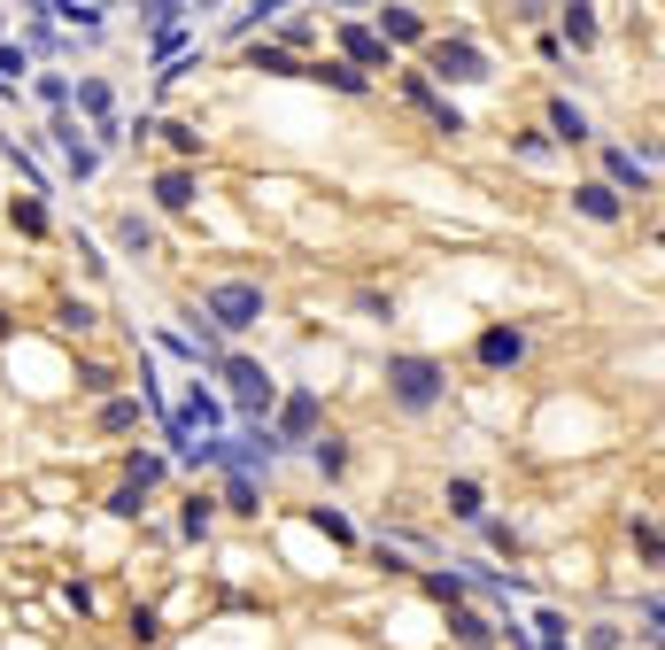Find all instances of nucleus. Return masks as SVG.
Masks as SVG:
<instances>
[{
    "label": "nucleus",
    "instance_id": "1",
    "mask_svg": "<svg viewBox=\"0 0 665 650\" xmlns=\"http://www.w3.org/2000/svg\"><path fill=\"white\" fill-rule=\"evenodd\" d=\"M441 395H449V364L441 356H418V349L387 356V403L395 411L426 418V411H441Z\"/></svg>",
    "mask_w": 665,
    "mask_h": 650
},
{
    "label": "nucleus",
    "instance_id": "2",
    "mask_svg": "<svg viewBox=\"0 0 665 650\" xmlns=\"http://www.w3.org/2000/svg\"><path fill=\"white\" fill-rule=\"evenodd\" d=\"M263 310H271L263 279H209L202 287V318L217 333H248V325H263Z\"/></svg>",
    "mask_w": 665,
    "mask_h": 650
},
{
    "label": "nucleus",
    "instance_id": "3",
    "mask_svg": "<svg viewBox=\"0 0 665 650\" xmlns=\"http://www.w3.org/2000/svg\"><path fill=\"white\" fill-rule=\"evenodd\" d=\"M426 86H480L488 78V47L480 39H426Z\"/></svg>",
    "mask_w": 665,
    "mask_h": 650
},
{
    "label": "nucleus",
    "instance_id": "4",
    "mask_svg": "<svg viewBox=\"0 0 665 650\" xmlns=\"http://www.w3.org/2000/svg\"><path fill=\"white\" fill-rule=\"evenodd\" d=\"M225 387H232V411L248 418V426H263V418H271V403H279V380L263 372L256 356H225Z\"/></svg>",
    "mask_w": 665,
    "mask_h": 650
},
{
    "label": "nucleus",
    "instance_id": "5",
    "mask_svg": "<svg viewBox=\"0 0 665 650\" xmlns=\"http://www.w3.org/2000/svg\"><path fill=\"white\" fill-rule=\"evenodd\" d=\"M271 411H279V426H271V442H279V449L310 442V434H318V387H294V395H279Z\"/></svg>",
    "mask_w": 665,
    "mask_h": 650
},
{
    "label": "nucleus",
    "instance_id": "6",
    "mask_svg": "<svg viewBox=\"0 0 665 650\" xmlns=\"http://www.w3.org/2000/svg\"><path fill=\"white\" fill-rule=\"evenodd\" d=\"M333 39H341V62L356 70V78H364V70H395V55L379 47V31H372V24H341Z\"/></svg>",
    "mask_w": 665,
    "mask_h": 650
},
{
    "label": "nucleus",
    "instance_id": "7",
    "mask_svg": "<svg viewBox=\"0 0 665 650\" xmlns=\"http://www.w3.org/2000/svg\"><path fill=\"white\" fill-rule=\"evenodd\" d=\"M194 202H202V178L186 171V163H171V171H155V209H163V217H186Z\"/></svg>",
    "mask_w": 665,
    "mask_h": 650
},
{
    "label": "nucleus",
    "instance_id": "8",
    "mask_svg": "<svg viewBox=\"0 0 665 650\" xmlns=\"http://www.w3.org/2000/svg\"><path fill=\"white\" fill-rule=\"evenodd\" d=\"M472 356H480L488 372H511V364L526 356V333H519V325H488V333L472 341Z\"/></svg>",
    "mask_w": 665,
    "mask_h": 650
},
{
    "label": "nucleus",
    "instance_id": "9",
    "mask_svg": "<svg viewBox=\"0 0 665 650\" xmlns=\"http://www.w3.org/2000/svg\"><path fill=\"white\" fill-rule=\"evenodd\" d=\"M449 635H457V650H495L503 643V627L488 612H472V604H449Z\"/></svg>",
    "mask_w": 665,
    "mask_h": 650
},
{
    "label": "nucleus",
    "instance_id": "10",
    "mask_svg": "<svg viewBox=\"0 0 665 650\" xmlns=\"http://www.w3.org/2000/svg\"><path fill=\"white\" fill-rule=\"evenodd\" d=\"M379 47H387V55H395V47H426V16H418V8H379Z\"/></svg>",
    "mask_w": 665,
    "mask_h": 650
},
{
    "label": "nucleus",
    "instance_id": "11",
    "mask_svg": "<svg viewBox=\"0 0 665 650\" xmlns=\"http://www.w3.org/2000/svg\"><path fill=\"white\" fill-rule=\"evenodd\" d=\"M573 209H580V217H596V225H619V217H627V202L611 194L604 178H580V186H573Z\"/></svg>",
    "mask_w": 665,
    "mask_h": 650
},
{
    "label": "nucleus",
    "instance_id": "12",
    "mask_svg": "<svg viewBox=\"0 0 665 650\" xmlns=\"http://www.w3.org/2000/svg\"><path fill=\"white\" fill-rule=\"evenodd\" d=\"M542 140H565V148H580V140H596V132H588V109H573V101H550V132H542Z\"/></svg>",
    "mask_w": 665,
    "mask_h": 650
},
{
    "label": "nucleus",
    "instance_id": "13",
    "mask_svg": "<svg viewBox=\"0 0 665 650\" xmlns=\"http://www.w3.org/2000/svg\"><path fill=\"white\" fill-rule=\"evenodd\" d=\"M441 503H449V519H488V496H480V480L457 473L449 488H441Z\"/></svg>",
    "mask_w": 665,
    "mask_h": 650
},
{
    "label": "nucleus",
    "instance_id": "14",
    "mask_svg": "<svg viewBox=\"0 0 665 650\" xmlns=\"http://www.w3.org/2000/svg\"><path fill=\"white\" fill-rule=\"evenodd\" d=\"M604 163H611V178H604L611 194H619V186H635V194H650V163H642V155H635V148H611V155H604Z\"/></svg>",
    "mask_w": 665,
    "mask_h": 650
},
{
    "label": "nucleus",
    "instance_id": "15",
    "mask_svg": "<svg viewBox=\"0 0 665 650\" xmlns=\"http://www.w3.org/2000/svg\"><path fill=\"white\" fill-rule=\"evenodd\" d=\"M70 101H78V109H86V117L101 124V132H109V124H116V93L101 86V78H78V86H70Z\"/></svg>",
    "mask_w": 665,
    "mask_h": 650
},
{
    "label": "nucleus",
    "instance_id": "16",
    "mask_svg": "<svg viewBox=\"0 0 665 650\" xmlns=\"http://www.w3.org/2000/svg\"><path fill=\"white\" fill-rule=\"evenodd\" d=\"M109 233H116V248H124V256H155V225H147L140 209H124Z\"/></svg>",
    "mask_w": 665,
    "mask_h": 650
},
{
    "label": "nucleus",
    "instance_id": "17",
    "mask_svg": "<svg viewBox=\"0 0 665 650\" xmlns=\"http://www.w3.org/2000/svg\"><path fill=\"white\" fill-rule=\"evenodd\" d=\"M163 473H171V457H163V449H132V457H124V480H132L140 496H147V488H155Z\"/></svg>",
    "mask_w": 665,
    "mask_h": 650
},
{
    "label": "nucleus",
    "instance_id": "18",
    "mask_svg": "<svg viewBox=\"0 0 665 650\" xmlns=\"http://www.w3.org/2000/svg\"><path fill=\"white\" fill-rule=\"evenodd\" d=\"M209 527H217V496H186V511H178V534H186V542H209Z\"/></svg>",
    "mask_w": 665,
    "mask_h": 650
},
{
    "label": "nucleus",
    "instance_id": "19",
    "mask_svg": "<svg viewBox=\"0 0 665 650\" xmlns=\"http://www.w3.org/2000/svg\"><path fill=\"white\" fill-rule=\"evenodd\" d=\"M302 78H318V86H333V93H364L372 78H356L348 62H302Z\"/></svg>",
    "mask_w": 665,
    "mask_h": 650
},
{
    "label": "nucleus",
    "instance_id": "20",
    "mask_svg": "<svg viewBox=\"0 0 665 650\" xmlns=\"http://www.w3.org/2000/svg\"><path fill=\"white\" fill-rule=\"evenodd\" d=\"M8 225H16V233H47V202H39V194H16V202H8Z\"/></svg>",
    "mask_w": 665,
    "mask_h": 650
},
{
    "label": "nucleus",
    "instance_id": "21",
    "mask_svg": "<svg viewBox=\"0 0 665 650\" xmlns=\"http://www.w3.org/2000/svg\"><path fill=\"white\" fill-rule=\"evenodd\" d=\"M248 70H263V78H302V62L287 47H248Z\"/></svg>",
    "mask_w": 665,
    "mask_h": 650
},
{
    "label": "nucleus",
    "instance_id": "22",
    "mask_svg": "<svg viewBox=\"0 0 665 650\" xmlns=\"http://www.w3.org/2000/svg\"><path fill=\"white\" fill-rule=\"evenodd\" d=\"M225 511H232V519H256V511H263V496H256V480H248V473L225 480Z\"/></svg>",
    "mask_w": 665,
    "mask_h": 650
},
{
    "label": "nucleus",
    "instance_id": "23",
    "mask_svg": "<svg viewBox=\"0 0 665 650\" xmlns=\"http://www.w3.org/2000/svg\"><path fill=\"white\" fill-rule=\"evenodd\" d=\"M565 39H573V47H596V16H588V8H565V16H557V47H565Z\"/></svg>",
    "mask_w": 665,
    "mask_h": 650
},
{
    "label": "nucleus",
    "instance_id": "24",
    "mask_svg": "<svg viewBox=\"0 0 665 650\" xmlns=\"http://www.w3.org/2000/svg\"><path fill=\"white\" fill-rule=\"evenodd\" d=\"M132 426H140V403L132 395H109L101 403V434H132Z\"/></svg>",
    "mask_w": 665,
    "mask_h": 650
},
{
    "label": "nucleus",
    "instance_id": "25",
    "mask_svg": "<svg viewBox=\"0 0 665 650\" xmlns=\"http://www.w3.org/2000/svg\"><path fill=\"white\" fill-rule=\"evenodd\" d=\"M78 387H86V395H116V364L86 356V364H78Z\"/></svg>",
    "mask_w": 665,
    "mask_h": 650
},
{
    "label": "nucleus",
    "instance_id": "26",
    "mask_svg": "<svg viewBox=\"0 0 665 650\" xmlns=\"http://www.w3.org/2000/svg\"><path fill=\"white\" fill-rule=\"evenodd\" d=\"M310 457H318V473H325V480H341V473H348V442H333V434H325V442H310Z\"/></svg>",
    "mask_w": 665,
    "mask_h": 650
},
{
    "label": "nucleus",
    "instance_id": "27",
    "mask_svg": "<svg viewBox=\"0 0 665 650\" xmlns=\"http://www.w3.org/2000/svg\"><path fill=\"white\" fill-rule=\"evenodd\" d=\"M464 589H472L464 573H426V596H441V604H464Z\"/></svg>",
    "mask_w": 665,
    "mask_h": 650
},
{
    "label": "nucleus",
    "instance_id": "28",
    "mask_svg": "<svg viewBox=\"0 0 665 650\" xmlns=\"http://www.w3.org/2000/svg\"><path fill=\"white\" fill-rule=\"evenodd\" d=\"M310 527H318V534H333V542H341V550H348V542H356V527H348L341 511H325V503H318V511H310Z\"/></svg>",
    "mask_w": 665,
    "mask_h": 650
},
{
    "label": "nucleus",
    "instance_id": "29",
    "mask_svg": "<svg viewBox=\"0 0 665 650\" xmlns=\"http://www.w3.org/2000/svg\"><path fill=\"white\" fill-rule=\"evenodd\" d=\"M480 534H488V550H503V558H519V534H511V519H480Z\"/></svg>",
    "mask_w": 665,
    "mask_h": 650
},
{
    "label": "nucleus",
    "instance_id": "30",
    "mask_svg": "<svg viewBox=\"0 0 665 650\" xmlns=\"http://www.w3.org/2000/svg\"><path fill=\"white\" fill-rule=\"evenodd\" d=\"M140 511H147V496H140V488H132V480H124V488H116V496H109V519H140Z\"/></svg>",
    "mask_w": 665,
    "mask_h": 650
},
{
    "label": "nucleus",
    "instance_id": "31",
    "mask_svg": "<svg viewBox=\"0 0 665 650\" xmlns=\"http://www.w3.org/2000/svg\"><path fill=\"white\" fill-rule=\"evenodd\" d=\"M55 325H62V333H86V325H93V302H55Z\"/></svg>",
    "mask_w": 665,
    "mask_h": 650
},
{
    "label": "nucleus",
    "instance_id": "32",
    "mask_svg": "<svg viewBox=\"0 0 665 650\" xmlns=\"http://www.w3.org/2000/svg\"><path fill=\"white\" fill-rule=\"evenodd\" d=\"M534 635H542V650H573V643H565V620H557V612H534Z\"/></svg>",
    "mask_w": 665,
    "mask_h": 650
},
{
    "label": "nucleus",
    "instance_id": "33",
    "mask_svg": "<svg viewBox=\"0 0 665 650\" xmlns=\"http://www.w3.org/2000/svg\"><path fill=\"white\" fill-rule=\"evenodd\" d=\"M271 24H279V39H287V47H302V39H318V24H310V16H271Z\"/></svg>",
    "mask_w": 665,
    "mask_h": 650
},
{
    "label": "nucleus",
    "instance_id": "34",
    "mask_svg": "<svg viewBox=\"0 0 665 650\" xmlns=\"http://www.w3.org/2000/svg\"><path fill=\"white\" fill-rule=\"evenodd\" d=\"M155 132H171L178 155H202V132H194V124H155Z\"/></svg>",
    "mask_w": 665,
    "mask_h": 650
},
{
    "label": "nucleus",
    "instance_id": "35",
    "mask_svg": "<svg viewBox=\"0 0 665 650\" xmlns=\"http://www.w3.org/2000/svg\"><path fill=\"white\" fill-rule=\"evenodd\" d=\"M511 148H519L526 163H550V140H542V132H511Z\"/></svg>",
    "mask_w": 665,
    "mask_h": 650
},
{
    "label": "nucleus",
    "instance_id": "36",
    "mask_svg": "<svg viewBox=\"0 0 665 650\" xmlns=\"http://www.w3.org/2000/svg\"><path fill=\"white\" fill-rule=\"evenodd\" d=\"M39 101H47V109H62V101H70V78H62V70H47V78H39Z\"/></svg>",
    "mask_w": 665,
    "mask_h": 650
},
{
    "label": "nucleus",
    "instance_id": "37",
    "mask_svg": "<svg viewBox=\"0 0 665 650\" xmlns=\"http://www.w3.org/2000/svg\"><path fill=\"white\" fill-rule=\"evenodd\" d=\"M132 643H163V620H155L147 604H140V612H132Z\"/></svg>",
    "mask_w": 665,
    "mask_h": 650
},
{
    "label": "nucleus",
    "instance_id": "38",
    "mask_svg": "<svg viewBox=\"0 0 665 650\" xmlns=\"http://www.w3.org/2000/svg\"><path fill=\"white\" fill-rule=\"evenodd\" d=\"M31 47H39V55H55L62 39H55V16H31Z\"/></svg>",
    "mask_w": 665,
    "mask_h": 650
},
{
    "label": "nucleus",
    "instance_id": "39",
    "mask_svg": "<svg viewBox=\"0 0 665 650\" xmlns=\"http://www.w3.org/2000/svg\"><path fill=\"white\" fill-rule=\"evenodd\" d=\"M31 62H24V47H0V78H24Z\"/></svg>",
    "mask_w": 665,
    "mask_h": 650
},
{
    "label": "nucleus",
    "instance_id": "40",
    "mask_svg": "<svg viewBox=\"0 0 665 650\" xmlns=\"http://www.w3.org/2000/svg\"><path fill=\"white\" fill-rule=\"evenodd\" d=\"M0 333H8V310H0Z\"/></svg>",
    "mask_w": 665,
    "mask_h": 650
},
{
    "label": "nucleus",
    "instance_id": "41",
    "mask_svg": "<svg viewBox=\"0 0 665 650\" xmlns=\"http://www.w3.org/2000/svg\"><path fill=\"white\" fill-rule=\"evenodd\" d=\"M0 31H8V16H0Z\"/></svg>",
    "mask_w": 665,
    "mask_h": 650
}]
</instances>
